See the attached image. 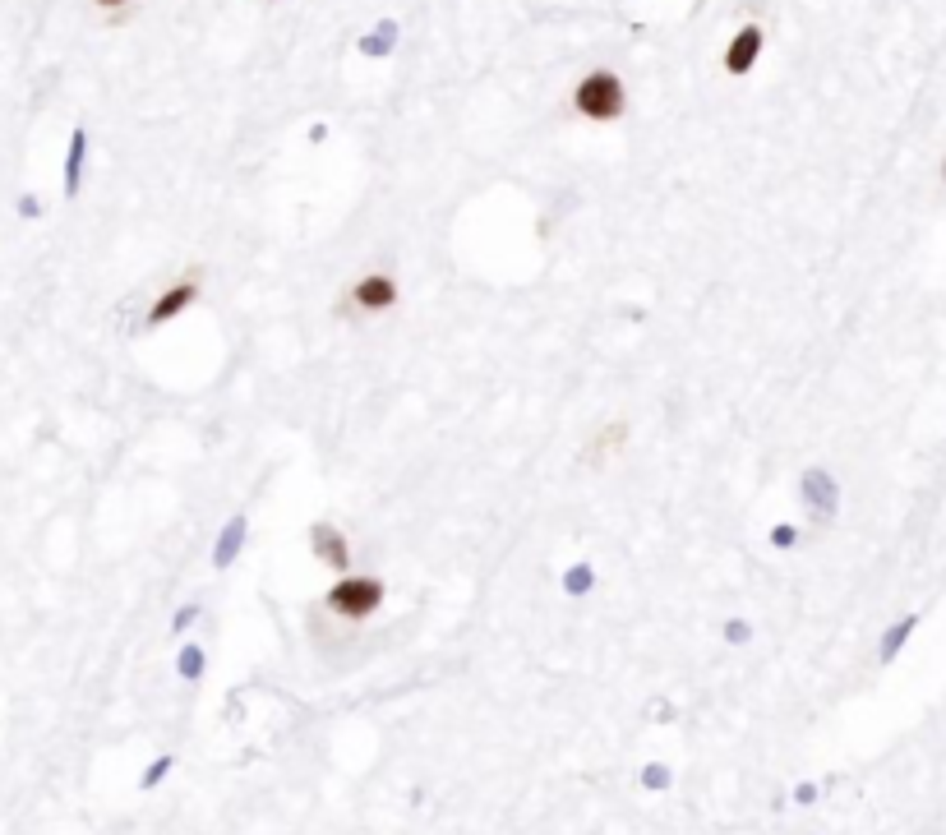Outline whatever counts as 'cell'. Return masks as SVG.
I'll use <instances>...</instances> for the list:
<instances>
[{
    "mask_svg": "<svg viewBox=\"0 0 946 835\" xmlns=\"http://www.w3.org/2000/svg\"><path fill=\"white\" fill-rule=\"evenodd\" d=\"M836 494H840V485H836V476H831L827 466H808V476H803V499L813 503L822 517L836 513Z\"/></svg>",
    "mask_w": 946,
    "mask_h": 835,
    "instance_id": "7",
    "label": "cell"
},
{
    "mask_svg": "<svg viewBox=\"0 0 946 835\" xmlns=\"http://www.w3.org/2000/svg\"><path fill=\"white\" fill-rule=\"evenodd\" d=\"M240 545H245V517H231L227 531H222V540L213 545V563H217V568H227V563L240 554Z\"/></svg>",
    "mask_w": 946,
    "mask_h": 835,
    "instance_id": "10",
    "label": "cell"
},
{
    "mask_svg": "<svg viewBox=\"0 0 946 835\" xmlns=\"http://www.w3.org/2000/svg\"><path fill=\"white\" fill-rule=\"evenodd\" d=\"M84 148H88V134L74 130L70 134V153H65V194H79V176H84Z\"/></svg>",
    "mask_w": 946,
    "mask_h": 835,
    "instance_id": "9",
    "label": "cell"
},
{
    "mask_svg": "<svg viewBox=\"0 0 946 835\" xmlns=\"http://www.w3.org/2000/svg\"><path fill=\"white\" fill-rule=\"evenodd\" d=\"M942 185H946V157H942Z\"/></svg>",
    "mask_w": 946,
    "mask_h": 835,
    "instance_id": "15",
    "label": "cell"
},
{
    "mask_svg": "<svg viewBox=\"0 0 946 835\" xmlns=\"http://www.w3.org/2000/svg\"><path fill=\"white\" fill-rule=\"evenodd\" d=\"M402 305V282H397L388 268H370L360 273L347 291H342V305L337 314L342 319H379V314H393Z\"/></svg>",
    "mask_w": 946,
    "mask_h": 835,
    "instance_id": "3",
    "label": "cell"
},
{
    "mask_svg": "<svg viewBox=\"0 0 946 835\" xmlns=\"http://www.w3.org/2000/svg\"><path fill=\"white\" fill-rule=\"evenodd\" d=\"M199 291H204V268H190L185 277H176L162 296L148 305V328H162V323H171V319H180V314L190 310L194 300H199Z\"/></svg>",
    "mask_w": 946,
    "mask_h": 835,
    "instance_id": "4",
    "label": "cell"
},
{
    "mask_svg": "<svg viewBox=\"0 0 946 835\" xmlns=\"http://www.w3.org/2000/svg\"><path fill=\"white\" fill-rule=\"evenodd\" d=\"M93 5H97V10H125L130 0H93Z\"/></svg>",
    "mask_w": 946,
    "mask_h": 835,
    "instance_id": "14",
    "label": "cell"
},
{
    "mask_svg": "<svg viewBox=\"0 0 946 835\" xmlns=\"http://www.w3.org/2000/svg\"><path fill=\"white\" fill-rule=\"evenodd\" d=\"M794 540H799V526H790V522H780L776 531H771V545H776V549H790Z\"/></svg>",
    "mask_w": 946,
    "mask_h": 835,
    "instance_id": "13",
    "label": "cell"
},
{
    "mask_svg": "<svg viewBox=\"0 0 946 835\" xmlns=\"http://www.w3.org/2000/svg\"><path fill=\"white\" fill-rule=\"evenodd\" d=\"M914 628H919V614H905V619H900L896 628H891V633H887V646H882V660H891V656H896V651H900V646H905V637H910Z\"/></svg>",
    "mask_w": 946,
    "mask_h": 835,
    "instance_id": "11",
    "label": "cell"
},
{
    "mask_svg": "<svg viewBox=\"0 0 946 835\" xmlns=\"http://www.w3.org/2000/svg\"><path fill=\"white\" fill-rule=\"evenodd\" d=\"M623 443H628V425H623V420H605V425L596 430V439L587 443V457L591 462H605V457L619 453Z\"/></svg>",
    "mask_w": 946,
    "mask_h": 835,
    "instance_id": "8",
    "label": "cell"
},
{
    "mask_svg": "<svg viewBox=\"0 0 946 835\" xmlns=\"http://www.w3.org/2000/svg\"><path fill=\"white\" fill-rule=\"evenodd\" d=\"M573 116L587 125H614L628 116V84L614 70H587L573 84Z\"/></svg>",
    "mask_w": 946,
    "mask_h": 835,
    "instance_id": "1",
    "label": "cell"
},
{
    "mask_svg": "<svg viewBox=\"0 0 946 835\" xmlns=\"http://www.w3.org/2000/svg\"><path fill=\"white\" fill-rule=\"evenodd\" d=\"M591 582H596V577H591L587 563H573V573H568V596H582V591H591Z\"/></svg>",
    "mask_w": 946,
    "mask_h": 835,
    "instance_id": "12",
    "label": "cell"
},
{
    "mask_svg": "<svg viewBox=\"0 0 946 835\" xmlns=\"http://www.w3.org/2000/svg\"><path fill=\"white\" fill-rule=\"evenodd\" d=\"M384 596H388L384 577H374V573H342L324 591V600H319V605H324L333 619H342V623H365V619H374V614L384 609Z\"/></svg>",
    "mask_w": 946,
    "mask_h": 835,
    "instance_id": "2",
    "label": "cell"
},
{
    "mask_svg": "<svg viewBox=\"0 0 946 835\" xmlns=\"http://www.w3.org/2000/svg\"><path fill=\"white\" fill-rule=\"evenodd\" d=\"M762 47H767V28L757 24H743L734 28L730 47H725V74H734V79H743V74L757 70V60H762Z\"/></svg>",
    "mask_w": 946,
    "mask_h": 835,
    "instance_id": "6",
    "label": "cell"
},
{
    "mask_svg": "<svg viewBox=\"0 0 946 835\" xmlns=\"http://www.w3.org/2000/svg\"><path fill=\"white\" fill-rule=\"evenodd\" d=\"M310 554L319 568H328V573H351V540L347 531H337L333 522H314L310 526Z\"/></svg>",
    "mask_w": 946,
    "mask_h": 835,
    "instance_id": "5",
    "label": "cell"
}]
</instances>
